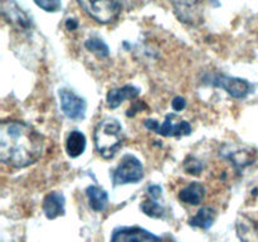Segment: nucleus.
<instances>
[{
  "instance_id": "f257e3e1",
  "label": "nucleus",
  "mask_w": 258,
  "mask_h": 242,
  "mask_svg": "<svg viewBox=\"0 0 258 242\" xmlns=\"http://www.w3.org/2000/svg\"><path fill=\"white\" fill-rule=\"evenodd\" d=\"M44 151V138L30 124L4 120L0 125V160L23 169L37 163Z\"/></svg>"
},
{
  "instance_id": "f03ea898",
  "label": "nucleus",
  "mask_w": 258,
  "mask_h": 242,
  "mask_svg": "<svg viewBox=\"0 0 258 242\" xmlns=\"http://www.w3.org/2000/svg\"><path fill=\"white\" fill-rule=\"evenodd\" d=\"M93 143L96 151L103 159H112L123 143L122 126L116 118L100 121L93 131Z\"/></svg>"
},
{
  "instance_id": "7ed1b4c3",
  "label": "nucleus",
  "mask_w": 258,
  "mask_h": 242,
  "mask_svg": "<svg viewBox=\"0 0 258 242\" xmlns=\"http://www.w3.org/2000/svg\"><path fill=\"white\" fill-rule=\"evenodd\" d=\"M81 9L98 24L116 22L122 12V7L116 0H76Z\"/></svg>"
},
{
  "instance_id": "20e7f679",
  "label": "nucleus",
  "mask_w": 258,
  "mask_h": 242,
  "mask_svg": "<svg viewBox=\"0 0 258 242\" xmlns=\"http://www.w3.org/2000/svg\"><path fill=\"white\" fill-rule=\"evenodd\" d=\"M144 125L150 131H154L158 135L170 138V136H186L191 134V126L188 121L179 118L175 113H168L165 121L159 124L154 118H146Z\"/></svg>"
},
{
  "instance_id": "39448f33",
  "label": "nucleus",
  "mask_w": 258,
  "mask_h": 242,
  "mask_svg": "<svg viewBox=\"0 0 258 242\" xmlns=\"http://www.w3.org/2000/svg\"><path fill=\"white\" fill-rule=\"evenodd\" d=\"M144 178V166L136 156L126 154L112 173L113 186L139 183Z\"/></svg>"
},
{
  "instance_id": "423d86ee",
  "label": "nucleus",
  "mask_w": 258,
  "mask_h": 242,
  "mask_svg": "<svg viewBox=\"0 0 258 242\" xmlns=\"http://www.w3.org/2000/svg\"><path fill=\"white\" fill-rule=\"evenodd\" d=\"M62 112L71 120H83L87 110L85 98L76 95L70 88H60L58 91Z\"/></svg>"
},
{
  "instance_id": "0eeeda50",
  "label": "nucleus",
  "mask_w": 258,
  "mask_h": 242,
  "mask_svg": "<svg viewBox=\"0 0 258 242\" xmlns=\"http://www.w3.org/2000/svg\"><path fill=\"white\" fill-rule=\"evenodd\" d=\"M212 85L221 87L234 98H244L252 92V85L244 78L231 77V76L217 75L213 77Z\"/></svg>"
},
{
  "instance_id": "6e6552de",
  "label": "nucleus",
  "mask_w": 258,
  "mask_h": 242,
  "mask_svg": "<svg viewBox=\"0 0 258 242\" xmlns=\"http://www.w3.org/2000/svg\"><path fill=\"white\" fill-rule=\"evenodd\" d=\"M110 242H163L156 234L141 227H120L112 232Z\"/></svg>"
},
{
  "instance_id": "1a4fd4ad",
  "label": "nucleus",
  "mask_w": 258,
  "mask_h": 242,
  "mask_svg": "<svg viewBox=\"0 0 258 242\" xmlns=\"http://www.w3.org/2000/svg\"><path fill=\"white\" fill-rule=\"evenodd\" d=\"M3 15L10 24L20 28V29H29L32 27V19L29 15L18 7L14 0H3Z\"/></svg>"
},
{
  "instance_id": "9d476101",
  "label": "nucleus",
  "mask_w": 258,
  "mask_h": 242,
  "mask_svg": "<svg viewBox=\"0 0 258 242\" xmlns=\"http://www.w3.org/2000/svg\"><path fill=\"white\" fill-rule=\"evenodd\" d=\"M66 198L60 192H50L43 199V212L48 219H55L66 212Z\"/></svg>"
},
{
  "instance_id": "9b49d317",
  "label": "nucleus",
  "mask_w": 258,
  "mask_h": 242,
  "mask_svg": "<svg viewBox=\"0 0 258 242\" xmlns=\"http://www.w3.org/2000/svg\"><path fill=\"white\" fill-rule=\"evenodd\" d=\"M140 95V90L133 85H125L122 87L112 88L106 95V102L110 108H117L123 101L134 100Z\"/></svg>"
},
{
  "instance_id": "f8f14e48",
  "label": "nucleus",
  "mask_w": 258,
  "mask_h": 242,
  "mask_svg": "<svg viewBox=\"0 0 258 242\" xmlns=\"http://www.w3.org/2000/svg\"><path fill=\"white\" fill-rule=\"evenodd\" d=\"M206 197V188L199 182H193L180 189L178 194L179 201L185 204H191V206H198Z\"/></svg>"
},
{
  "instance_id": "ddd939ff",
  "label": "nucleus",
  "mask_w": 258,
  "mask_h": 242,
  "mask_svg": "<svg viewBox=\"0 0 258 242\" xmlns=\"http://www.w3.org/2000/svg\"><path fill=\"white\" fill-rule=\"evenodd\" d=\"M87 140H86L85 134L78 130L71 131L66 141V151L71 158H78L82 155L86 150Z\"/></svg>"
},
{
  "instance_id": "4468645a",
  "label": "nucleus",
  "mask_w": 258,
  "mask_h": 242,
  "mask_svg": "<svg viewBox=\"0 0 258 242\" xmlns=\"http://www.w3.org/2000/svg\"><path fill=\"white\" fill-rule=\"evenodd\" d=\"M90 207L96 212H102L107 207L108 194L103 188L98 186H90L86 189Z\"/></svg>"
},
{
  "instance_id": "2eb2a0df",
  "label": "nucleus",
  "mask_w": 258,
  "mask_h": 242,
  "mask_svg": "<svg viewBox=\"0 0 258 242\" xmlns=\"http://www.w3.org/2000/svg\"><path fill=\"white\" fill-rule=\"evenodd\" d=\"M217 212L216 209L212 207H202L194 217L189 219V224L191 227H197V228L202 229H209L213 226L214 221H216Z\"/></svg>"
},
{
  "instance_id": "dca6fc26",
  "label": "nucleus",
  "mask_w": 258,
  "mask_h": 242,
  "mask_svg": "<svg viewBox=\"0 0 258 242\" xmlns=\"http://www.w3.org/2000/svg\"><path fill=\"white\" fill-rule=\"evenodd\" d=\"M169 2L173 3L179 19L183 20V22H188L189 20V23H193V19L189 15V13L198 4L199 0H169Z\"/></svg>"
},
{
  "instance_id": "f3484780",
  "label": "nucleus",
  "mask_w": 258,
  "mask_h": 242,
  "mask_svg": "<svg viewBox=\"0 0 258 242\" xmlns=\"http://www.w3.org/2000/svg\"><path fill=\"white\" fill-rule=\"evenodd\" d=\"M86 49L90 50L91 53H93L95 55H97L98 58H106L110 55V48L108 45L103 42L100 38H88L85 42Z\"/></svg>"
},
{
  "instance_id": "a211bd4d",
  "label": "nucleus",
  "mask_w": 258,
  "mask_h": 242,
  "mask_svg": "<svg viewBox=\"0 0 258 242\" xmlns=\"http://www.w3.org/2000/svg\"><path fill=\"white\" fill-rule=\"evenodd\" d=\"M141 211L149 217H153V218H161L165 214V209L161 204L158 203V199H153L149 197V199H146L145 202L141 203Z\"/></svg>"
},
{
  "instance_id": "6ab92c4d",
  "label": "nucleus",
  "mask_w": 258,
  "mask_h": 242,
  "mask_svg": "<svg viewBox=\"0 0 258 242\" xmlns=\"http://www.w3.org/2000/svg\"><path fill=\"white\" fill-rule=\"evenodd\" d=\"M227 158L229 160H232V163L234 164L236 168L243 169L244 166L249 165L251 163H253L249 156V151H241V150H233V151H227Z\"/></svg>"
},
{
  "instance_id": "aec40b11",
  "label": "nucleus",
  "mask_w": 258,
  "mask_h": 242,
  "mask_svg": "<svg viewBox=\"0 0 258 242\" xmlns=\"http://www.w3.org/2000/svg\"><path fill=\"white\" fill-rule=\"evenodd\" d=\"M184 170L188 174H191V175H199V174L203 171L204 165L199 159L194 158V156H188V158L184 160Z\"/></svg>"
},
{
  "instance_id": "412c9836",
  "label": "nucleus",
  "mask_w": 258,
  "mask_h": 242,
  "mask_svg": "<svg viewBox=\"0 0 258 242\" xmlns=\"http://www.w3.org/2000/svg\"><path fill=\"white\" fill-rule=\"evenodd\" d=\"M40 9L47 13H57L62 8L60 0H33Z\"/></svg>"
},
{
  "instance_id": "4be33fe9",
  "label": "nucleus",
  "mask_w": 258,
  "mask_h": 242,
  "mask_svg": "<svg viewBox=\"0 0 258 242\" xmlns=\"http://www.w3.org/2000/svg\"><path fill=\"white\" fill-rule=\"evenodd\" d=\"M186 106L185 98L181 97V96H176V97L173 98L171 101V107H173L174 111H181L184 110Z\"/></svg>"
},
{
  "instance_id": "5701e85b",
  "label": "nucleus",
  "mask_w": 258,
  "mask_h": 242,
  "mask_svg": "<svg viewBox=\"0 0 258 242\" xmlns=\"http://www.w3.org/2000/svg\"><path fill=\"white\" fill-rule=\"evenodd\" d=\"M161 187L159 186H150L148 188V194L150 198L153 199H159L161 197Z\"/></svg>"
},
{
  "instance_id": "b1692460",
  "label": "nucleus",
  "mask_w": 258,
  "mask_h": 242,
  "mask_svg": "<svg viewBox=\"0 0 258 242\" xmlns=\"http://www.w3.org/2000/svg\"><path fill=\"white\" fill-rule=\"evenodd\" d=\"M66 28L68 30H76L78 28V22L76 19H67L66 20Z\"/></svg>"
}]
</instances>
